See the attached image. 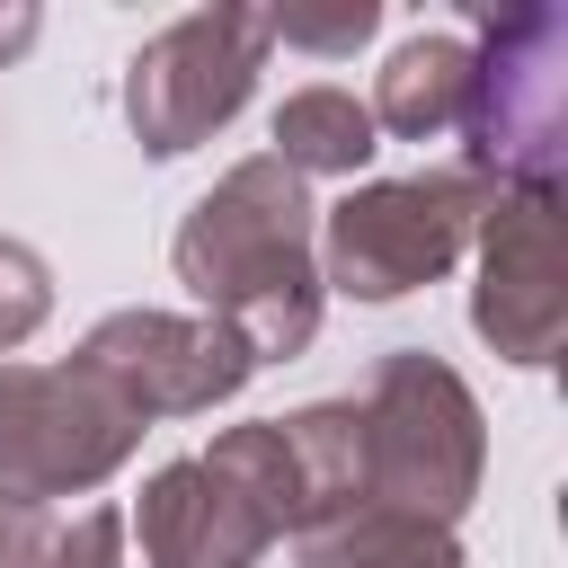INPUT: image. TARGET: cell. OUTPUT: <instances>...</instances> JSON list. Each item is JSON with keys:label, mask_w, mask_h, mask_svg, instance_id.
Instances as JSON below:
<instances>
[{"label": "cell", "mask_w": 568, "mask_h": 568, "mask_svg": "<svg viewBox=\"0 0 568 568\" xmlns=\"http://www.w3.org/2000/svg\"><path fill=\"white\" fill-rule=\"evenodd\" d=\"M169 266L195 293V311L222 320L257 364L302 355L320 337V311H328V293H320V204L275 151L231 160L186 204Z\"/></svg>", "instance_id": "cell-1"}, {"label": "cell", "mask_w": 568, "mask_h": 568, "mask_svg": "<svg viewBox=\"0 0 568 568\" xmlns=\"http://www.w3.org/2000/svg\"><path fill=\"white\" fill-rule=\"evenodd\" d=\"M133 532H142V559L151 568H257L284 532H302L284 426L275 417L222 426L204 453L160 462L142 479Z\"/></svg>", "instance_id": "cell-2"}, {"label": "cell", "mask_w": 568, "mask_h": 568, "mask_svg": "<svg viewBox=\"0 0 568 568\" xmlns=\"http://www.w3.org/2000/svg\"><path fill=\"white\" fill-rule=\"evenodd\" d=\"M355 417H364V506L453 532L488 470V417H479L470 382L426 346H390L364 373Z\"/></svg>", "instance_id": "cell-3"}, {"label": "cell", "mask_w": 568, "mask_h": 568, "mask_svg": "<svg viewBox=\"0 0 568 568\" xmlns=\"http://www.w3.org/2000/svg\"><path fill=\"white\" fill-rule=\"evenodd\" d=\"M462 160L488 195H559L568 169V18L559 9H479Z\"/></svg>", "instance_id": "cell-4"}, {"label": "cell", "mask_w": 568, "mask_h": 568, "mask_svg": "<svg viewBox=\"0 0 568 568\" xmlns=\"http://www.w3.org/2000/svg\"><path fill=\"white\" fill-rule=\"evenodd\" d=\"M488 186L470 169H408V178H364L320 213V293L346 302H399L479 240Z\"/></svg>", "instance_id": "cell-5"}, {"label": "cell", "mask_w": 568, "mask_h": 568, "mask_svg": "<svg viewBox=\"0 0 568 568\" xmlns=\"http://www.w3.org/2000/svg\"><path fill=\"white\" fill-rule=\"evenodd\" d=\"M133 453H142V417L80 355L71 364L0 355V506L44 515L53 497L115 479Z\"/></svg>", "instance_id": "cell-6"}, {"label": "cell", "mask_w": 568, "mask_h": 568, "mask_svg": "<svg viewBox=\"0 0 568 568\" xmlns=\"http://www.w3.org/2000/svg\"><path fill=\"white\" fill-rule=\"evenodd\" d=\"M266 71V9H186L124 62V124L151 160L213 142Z\"/></svg>", "instance_id": "cell-7"}, {"label": "cell", "mask_w": 568, "mask_h": 568, "mask_svg": "<svg viewBox=\"0 0 568 568\" xmlns=\"http://www.w3.org/2000/svg\"><path fill=\"white\" fill-rule=\"evenodd\" d=\"M71 355H80L142 426H151V417H204V408L240 399L248 373H257V355H248L222 320H204V311H106Z\"/></svg>", "instance_id": "cell-8"}, {"label": "cell", "mask_w": 568, "mask_h": 568, "mask_svg": "<svg viewBox=\"0 0 568 568\" xmlns=\"http://www.w3.org/2000/svg\"><path fill=\"white\" fill-rule=\"evenodd\" d=\"M470 328L506 364H550L568 328V213L559 195H497L479 222Z\"/></svg>", "instance_id": "cell-9"}, {"label": "cell", "mask_w": 568, "mask_h": 568, "mask_svg": "<svg viewBox=\"0 0 568 568\" xmlns=\"http://www.w3.org/2000/svg\"><path fill=\"white\" fill-rule=\"evenodd\" d=\"M462 98H470V36L462 27H426V36H399L364 115L373 133H399V142H435L462 124Z\"/></svg>", "instance_id": "cell-10"}, {"label": "cell", "mask_w": 568, "mask_h": 568, "mask_svg": "<svg viewBox=\"0 0 568 568\" xmlns=\"http://www.w3.org/2000/svg\"><path fill=\"white\" fill-rule=\"evenodd\" d=\"M275 426H284V453H293L302 532L355 515V506H364V417H355V399H311V408L275 417ZM302 532H293V541H302Z\"/></svg>", "instance_id": "cell-11"}, {"label": "cell", "mask_w": 568, "mask_h": 568, "mask_svg": "<svg viewBox=\"0 0 568 568\" xmlns=\"http://www.w3.org/2000/svg\"><path fill=\"white\" fill-rule=\"evenodd\" d=\"M373 151H382V133H373L364 98L337 89V80H311V89H293V98L275 106V160H284L302 186H311V178H355Z\"/></svg>", "instance_id": "cell-12"}, {"label": "cell", "mask_w": 568, "mask_h": 568, "mask_svg": "<svg viewBox=\"0 0 568 568\" xmlns=\"http://www.w3.org/2000/svg\"><path fill=\"white\" fill-rule=\"evenodd\" d=\"M293 568H462V541L444 524H417V515H390V506H355V515L302 532Z\"/></svg>", "instance_id": "cell-13"}, {"label": "cell", "mask_w": 568, "mask_h": 568, "mask_svg": "<svg viewBox=\"0 0 568 568\" xmlns=\"http://www.w3.org/2000/svg\"><path fill=\"white\" fill-rule=\"evenodd\" d=\"M44 320H53V266H44V248L0 231V355L27 346Z\"/></svg>", "instance_id": "cell-14"}, {"label": "cell", "mask_w": 568, "mask_h": 568, "mask_svg": "<svg viewBox=\"0 0 568 568\" xmlns=\"http://www.w3.org/2000/svg\"><path fill=\"white\" fill-rule=\"evenodd\" d=\"M382 27V0H337V9H266V44H302V53H355Z\"/></svg>", "instance_id": "cell-15"}, {"label": "cell", "mask_w": 568, "mask_h": 568, "mask_svg": "<svg viewBox=\"0 0 568 568\" xmlns=\"http://www.w3.org/2000/svg\"><path fill=\"white\" fill-rule=\"evenodd\" d=\"M36 568H124V515L115 506H80L71 524H44Z\"/></svg>", "instance_id": "cell-16"}, {"label": "cell", "mask_w": 568, "mask_h": 568, "mask_svg": "<svg viewBox=\"0 0 568 568\" xmlns=\"http://www.w3.org/2000/svg\"><path fill=\"white\" fill-rule=\"evenodd\" d=\"M36 550H44V515L0 506V568H36Z\"/></svg>", "instance_id": "cell-17"}, {"label": "cell", "mask_w": 568, "mask_h": 568, "mask_svg": "<svg viewBox=\"0 0 568 568\" xmlns=\"http://www.w3.org/2000/svg\"><path fill=\"white\" fill-rule=\"evenodd\" d=\"M36 27H44V18H36L27 0H0V62H18V53L36 44Z\"/></svg>", "instance_id": "cell-18"}]
</instances>
